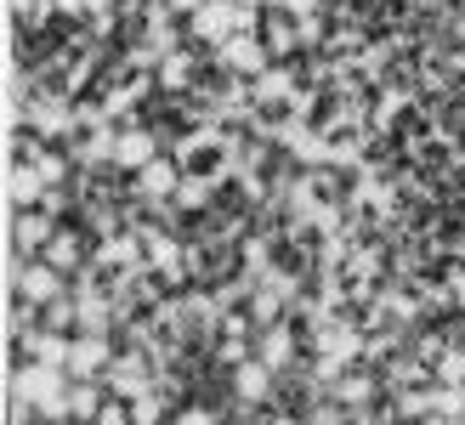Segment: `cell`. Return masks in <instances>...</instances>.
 <instances>
[{
    "label": "cell",
    "instance_id": "obj_22",
    "mask_svg": "<svg viewBox=\"0 0 465 425\" xmlns=\"http://www.w3.org/2000/svg\"><path fill=\"white\" fill-rule=\"evenodd\" d=\"M57 12H68V17H85V12H108V0H57Z\"/></svg>",
    "mask_w": 465,
    "mask_h": 425
},
{
    "label": "cell",
    "instance_id": "obj_27",
    "mask_svg": "<svg viewBox=\"0 0 465 425\" xmlns=\"http://www.w3.org/2000/svg\"><path fill=\"white\" fill-rule=\"evenodd\" d=\"M449 290H454V301L465 306V272H454V283H449Z\"/></svg>",
    "mask_w": 465,
    "mask_h": 425
},
{
    "label": "cell",
    "instance_id": "obj_12",
    "mask_svg": "<svg viewBox=\"0 0 465 425\" xmlns=\"http://www.w3.org/2000/svg\"><path fill=\"white\" fill-rule=\"evenodd\" d=\"M369 397H375V381H369V374H346V381L335 386L341 409H369Z\"/></svg>",
    "mask_w": 465,
    "mask_h": 425
},
{
    "label": "cell",
    "instance_id": "obj_24",
    "mask_svg": "<svg viewBox=\"0 0 465 425\" xmlns=\"http://www.w3.org/2000/svg\"><path fill=\"white\" fill-rule=\"evenodd\" d=\"M176 425H216V414H204V409H182Z\"/></svg>",
    "mask_w": 465,
    "mask_h": 425
},
{
    "label": "cell",
    "instance_id": "obj_1",
    "mask_svg": "<svg viewBox=\"0 0 465 425\" xmlns=\"http://www.w3.org/2000/svg\"><path fill=\"white\" fill-rule=\"evenodd\" d=\"M29 403H40V414H68V391H63L57 363L17 369V409H29Z\"/></svg>",
    "mask_w": 465,
    "mask_h": 425
},
{
    "label": "cell",
    "instance_id": "obj_11",
    "mask_svg": "<svg viewBox=\"0 0 465 425\" xmlns=\"http://www.w3.org/2000/svg\"><path fill=\"white\" fill-rule=\"evenodd\" d=\"M290 74H284V68H267V74H255V91H250V97L255 103H290Z\"/></svg>",
    "mask_w": 465,
    "mask_h": 425
},
{
    "label": "cell",
    "instance_id": "obj_7",
    "mask_svg": "<svg viewBox=\"0 0 465 425\" xmlns=\"http://www.w3.org/2000/svg\"><path fill=\"white\" fill-rule=\"evenodd\" d=\"M143 193L148 199H176V187H182V176H176V164H165V159H153V164H143Z\"/></svg>",
    "mask_w": 465,
    "mask_h": 425
},
{
    "label": "cell",
    "instance_id": "obj_13",
    "mask_svg": "<svg viewBox=\"0 0 465 425\" xmlns=\"http://www.w3.org/2000/svg\"><path fill=\"white\" fill-rule=\"evenodd\" d=\"M103 414V397H97V386H74V391H68V420H97Z\"/></svg>",
    "mask_w": 465,
    "mask_h": 425
},
{
    "label": "cell",
    "instance_id": "obj_25",
    "mask_svg": "<svg viewBox=\"0 0 465 425\" xmlns=\"http://www.w3.org/2000/svg\"><path fill=\"white\" fill-rule=\"evenodd\" d=\"M97 425H136V420H131L125 409H103V414H97Z\"/></svg>",
    "mask_w": 465,
    "mask_h": 425
},
{
    "label": "cell",
    "instance_id": "obj_10",
    "mask_svg": "<svg viewBox=\"0 0 465 425\" xmlns=\"http://www.w3.org/2000/svg\"><path fill=\"white\" fill-rule=\"evenodd\" d=\"M267 386H272L267 363H262V358H244V363H239V397H244V403H255V397H267Z\"/></svg>",
    "mask_w": 465,
    "mask_h": 425
},
{
    "label": "cell",
    "instance_id": "obj_26",
    "mask_svg": "<svg viewBox=\"0 0 465 425\" xmlns=\"http://www.w3.org/2000/svg\"><path fill=\"white\" fill-rule=\"evenodd\" d=\"M199 6H204V0H171V12H188V17H193Z\"/></svg>",
    "mask_w": 465,
    "mask_h": 425
},
{
    "label": "cell",
    "instance_id": "obj_4",
    "mask_svg": "<svg viewBox=\"0 0 465 425\" xmlns=\"http://www.w3.org/2000/svg\"><path fill=\"white\" fill-rule=\"evenodd\" d=\"M153 153H159L153 131H120L114 136V164H120V171H143V164H153Z\"/></svg>",
    "mask_w": 465,
    "mask_h": 425
},
{
    "label": "cell",
    "instance_id": "obj_21",
    "mask_svg": "<svg viewBox=\"0 0 465 425\" xmlns=\"http://www.w3.org/2000/svg\"><path fill=\"white\" fill-rule=\"evenodd\" d=\"M35 164H40V176H45V187H57V182L68 176V164H63V159H52V153H35Z\"/></svg>",
    "mask_w": 465,
    "mask_h": 425
},
{
    "label": "cell",
    "instance_id": "obj_23",
    "mask_svg": "<svg viewBox=\"0 0 465 425\" xmlns=\"http://www.w3.org/2000/svg\"><path fill=\"white\" fill-rule=\"evenodd\" d=\"M176 199H182V204H204V187H199V182H182Z\"/></svg>",
    "mask_w": 465,
    "mask_h": 425
},
{
    "label": "cell",
    "instance_id": "obj_19",
    "mask_svg": "<svg viewBox=\"0 0 465 425\" xmlns=\"http://www.w3.org/2000/svg\"><path fill=\"white\" fill-rule=\"evenodd\" d=\"M131 420H136V425H159V397H148V391L131 397Z\"/></svg>",
    "mask_w": 465,
    "mask_h": 425
},
{
    "label": "cell",
    "instance_id": "obj_28",
    "mask_svg": "<svg viewBox=\"0 0 465 425\" xmlns=\"http://www.w3.org/2000/svg\"><path fill=\"white\" fill-rule=\"evenodd\" d=\"M358 425H375V420H358Z\"/></svg>",
    "mask_w": 465,
    "mask_h": 425
},
{
    "label": "cell",
    "instance_id": "obj_14",
    "mask_svg": "<svg viewBox=\"0 0 465 425\" xmlns=\"http://www.w3.org/2000/svg\"><path fill=\"white\" fill-rule=\"evenodd\" d=\"M45 262H52L57 272L80 267V239H74V232H57V239H52V250H45Z\"/></svg>",
    "mask_w": 465,
    "mask_h": 425
},
{
    "label": "cell",
    "instance_id": "obj_18",
    "mask_svg": "<svg viewBox=\"0 0 465 425\" xmlns=\"http://www.w3.org/2000/svg\"><path fill=\"white\" fill-rule=\"evenodd\" d=\"M437 374H443V386H465V351H443V363H437Z\"/></svg>",
    "mask_w": 465,
    "mask_h": 425
},
{
    "label": "cell",
    "instance_id": "obj_8",
    "mask_svg": "<svg viewBox=\"0 0 465 425\" xmlns=\"http://www.w3.org/2000/svg\"><path fill=\"white\" fill-rule=\"evenodd\" d=\"M108 386L120 391V397H143L148 391V374H143V363H136V358H114L108 363Z\"/></svg>",
    "mask_w": 465,
    "mask_h": 425
},
{
    "label": "cell",
    "instance_id": "obj_20",
    "mask_svg": "<svg viewBox=\"0 0 465 425\" xmlns=\"http://www.w3.org/2000/svg\"><path fill=\"white\" fill-rule=\"evenodd\" d=\"M159 80H165L171 91H176V85H188V57H165V63H159Z\"/></svg>",
    "mask_w": 465,
    "mask_h": 425
},
{
    "label": "cell",
    "instance_id": "obj_2",
    "mask_svg": "<svg viewBox=\"0 0 465 425\" xmlns=\"http://www.w3.org/2000/svg\"><path fill=\"white\" fill-rule=\"evenodd\" d=\"M216 63L232 68V74H267V52H262V40L255 35H232L216 45Z\"/></svg>",
    "mask_w": 465,
    "mask_h": 425
},
{
    "label": "cell",
    "instance_id": "obj_17",
    "mask_svg": "<svg viewBox=\"0 0 465 425\" xmlns=\"http://www.w3.org/2000/svg\"><path fill=\"white\" fill-rule=\"evenodd\" d=\"M284 358H290V335H284V329H272V335L262 341V363H267V369H278Z\"/></svg>",
    "mask_w": 465,
    "mask_h": 425
},
{
    "label": "cell",
    "instance_id": "obj_3",
    "mask_svg": "<svg viewBox=\"0 0 465 425\" xmlns=\"http://www.w3.org/2000/svg\"><path fill=\"white\" fill-rule=\"evenodd\" d=\"M114 358H108V341L103 335H91V329H85V335L74 341V346H68V374H80V381H91V374H97V369H108Z\"/></svg>",
    "mask_w": 465,
    "mask_h": 425
},
{
    "label": "cell",
    "instance_id": "obj_9",
    "mask_svg": "<svg viewBox=\"0 0 465 425\" xmlns=\"http://www.w3.org/2000/svg\"><path fill=\"white\" fill-rule=\"evenodd\" d=\"M52 187H45V176H40V164H17L12 171V199L17 204H35V199H45Z\"/></svg>",
    "mask_w": 465,
    "mask_h": 425
},
{
    "label": "cell",
    "instance_id": "obj_6",
    "mask_svg": "<svg viewBox=\"0 0 465 425\" xmlns=\"http://www.w3.org/2000/svg\"><path fill=\"white\" fill-rule=\"evenodd\" d=\"M318 351H323V358H335V363H352L358 351H363V341H358L352 323H335V329H323V335H318Z\"/></svg>",
    "mask_w": 465,
    "mask_h": 425
},
{
    "label": "cell",
    "instance_id": "obj_5",
    "mask_svg": "<svg viewBox=\"0 0 465 425\" xmlns=\"http://www.w3.org/2000/svg\"><path fill=\"white\" fill-rule=\"evenodd\" d=\"M57 290H63V283H57V267H52V262H35V267H23V272H17V295H23V301H35V306H52Z\"/></svg>",
    "mask_w": 465,
    "mask_h": 425
},
{
    "label": "cell",
    "instance_id": "obj_15",
    "mask_svg": "<svg viewBox=\"0 0 465 425\" xmlns=\"http://www.w3.org/2000/svg\"><path fill=\"white\" fill-rule=\"evenodd\" d=\"M40 244H52V222H45V216H23L17 222V250H40Z\"/></svg>",
    "mask_w": 465,
    "mask_h": 425
},
{
    "label": "cell",
    "instance_id": "obj_16",
    "mask_svg": "<svg viewBox=\"0 0 465 425\" xmlns=\"http://www.w3.org/2000/svg\"><path fill=\"white\" fill-rule=\"evenodd\" d=\"M12 6H17V23H23V29H40V23L57 12V0H12Z\"/></svg>",
    "mask_w": 465,
    "mask_h": 425
}]
</instances>
